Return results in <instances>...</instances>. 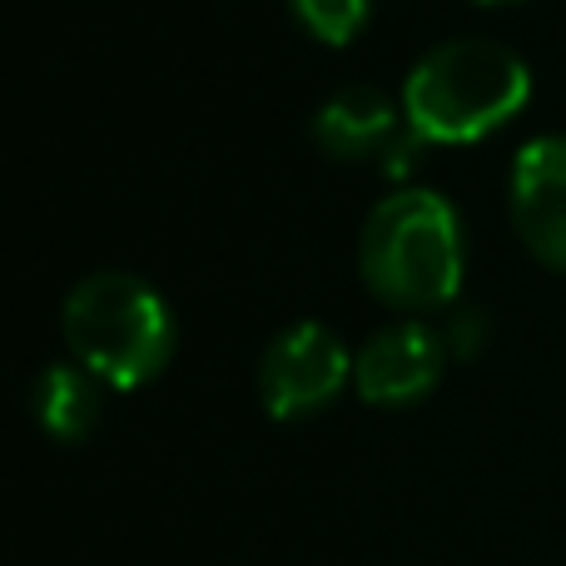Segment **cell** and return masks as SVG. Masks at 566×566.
Instances as JSON below:
<instances>
[{
    "label": "cell",
    "instance_id": "1",
    "mask_svg": "<svg viewBox=\"0 0 566 566\" xmlns=\"http://www.w3.org/2000/svg\"><path fill=\"white\" fill-rule=\"evenodd\" d=\"M358 274L373 298L412 318L452 308L468 279V229L458 205L428 185L382 195L363 219Z\"/></svg>",
    "mask_w": 566,
    "mask_h": 566
},
{
    "label": "cell",
    "instance_id": "2",
    "mask_svg": "<svg viewBox=\"0 0 566 566\" xmlns=\"http://www.w3.org/2000/svg\"><path fill=\"white\" fill-rule=\"evenodd\" d=\"M402 115L422 145H482L527 109L532 65L488 35H452L402 80Z\"/></svg>",
    "mask_w": 566,
    "mask_h": 566
},
{
    "label": "cell",
    "instance_id": "3",
    "mask_svg": "<svg viewBox=\"0 0 566 566\" xmlns=\"http://www.w3.org/2000/svg\"><path fill=\"white\" fill-rule=\"evenodd\" d=\"M60 333L80 368H90L109 392H135L169 368L179 323L169 298L139 274L95 269L60 303Z\"/></svg>",
    "mask_w": 566,
    "mask_h": 566
},
{
    "label": "cell",
    "instance_id": "4",
    "mask_svg": "<svg viewBox=\"0 0 566 566\" xmlns=\"http://www.w3.org/2000/svg\"><path fill=\"white\" fill-rule=\"evenodd\" d=\"M353 382V353L328 323L298 318L269 338L259 358V402L274 422H303L333 408Z\"/></svg>",
    "mask_w": 566,
    "mask_h": 566
},
{
    "label": "cell",
    "instance_id": "5",
    "mask_svg": "<svg viewBox=\"0 0 566 566\" xmlns=\"http://www.w3.org/2000/svg\"><path fill=\"white\" fill-rule=\"evenodd\" d=\"M442 328L422 318L382 323L358 353H353V388L368 408H412L442 382L448 368Z\"/></svg>",
    "mask_w": 566,
    "mask_h": 566
},
{
    "label": "cell",
    "instance_id": "6",
    "mask_svg": "<svg viewBox=\"0 0 566 566\" xmlns=\"http://www.w3.org/2000/svg\"><path fill=\"white\" fill-rule=\"evenodd\" d=\"M507 205L527 254L566 274V135H532L512 155Z\"/></svg>",
    "mask_w": 566,
    "mask_h": 566
},
{
    "label": "cell",
    "instance_id": "7",
    "mask_svg": "<svg viewBox=\"0 0 566 566\" xmlns=\"http://www.w3.org/2000/svg\"><path fill=\"white\" fill-rule=\"evenodd\" d=\"M408 129L402 99H392L382 85H343L313 109L308 135L338 165H363V159H382L398 135Z\"/></svg>",
    "mask_w": 566,
    "mask_h": 566
},
{
    "label": "cell",
    "instance_id": "8",
    "mask_svg": "<svg viewBox=\"0 0 566 566\" xmlns=\"http://www.w3.org/2000/svg\"><path fill=\"white\" fill-rule=\"evenodd\" d=\"M105 382L90 368L70 363H45L30 382V418L45 438L55 442H85L95 438L99 418H105Z\"/></svg>",
    "mask_w": 566,
    "mask_h": 566
},
{
    "label": "cell",
    "instance_id": "9",
    "mask_svg": "<svg viewBox=\"0 0 566 566\" xmlns=\"http://www.w3.org/2000/svg\"><path fill=\"white\" fill-rule=\"evenodd\" d=\"M289 15L298 20V30L308 40L328 50H343L368 30L373 0H289Z\"/></svg>",
    "mask_w": 566,
    "mask_h": 566
},
{
    "label": "cell",
    "instance_id": "10",
    "mask_svg": "<svg viewBox=\"0 0 566 566\" xmlns=\"http://www.w3.org/2000/svg\"><path fill=\"white\" fill-rule=\"evenodd\" d=\"M488 338H492L488 308H452L448 323H442V343H448V353L462 358V363L478 358V353L488 348Z\"/></svg>",
    "mask_w": 566,
    "mask_h": 566
},
{
    "label": "cell",
    "instance_id": "11",
    "mask_svg": "<svg viewBox=\"0 0 566 566\" xmlns=\"http://www.w3.org/2000/svg\"><path fill=\"white\" fill-rule=\"evenodd\" d=\"M472 6H488V10H507V6H527V0H472Z\"/></svg>",
    "mask_w": 566,
    "mask_h": 566
}]
</instances>
